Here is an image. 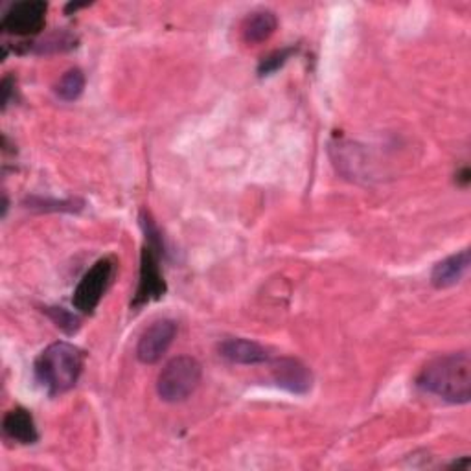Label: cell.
Wrapping results in <instances>:
<instances>
[{
  "label": "cell",
  "instance_id": "1",
  "mask_svg": "<svg viewBox=\"0 0 471 471\" xmlns=\"http://www.w3.org/2000/svg\"><path fill=\"white\" fill-rule=\"evenodd\" d=\"M417 387L449 403L471 398V358L467 351L447 353L429 361L417 378Z\"/></svg>",
  "mask_w": 471,
  "mask_h": 471
},
{
  "label": "cell",
  "instance_id": "2",
  "mask_svg": "<svg viewBox=\"0 0 471 471\" xmlns=\"http://www.w3.org/2000/svg\"><path fill=\"white\" fill-rule=\"evenodd\" d=\"M83 370V351L71 342H53L35 360V378L52 394L71 390Z\"/></svg>",
  "mask_w": 471,
  "mask_h": 471
},
{
  "label": "cell",
  "instance_id": "3",
  "mask_svg": "<svg viewBox=\"0 0 471 471\" xmlns=\"http://www.w3.org/2000/svg\"><path fill=\"white\" fill-rule=\"evenodd\" d=\"M140 225L146 234V244L140 255V274H139V289L133 301V308L139 310L153 301H159L166 293V280L160 269V256H164L162 236L149 217L148 212L140 214Z\"/></svg>",
  "mask_w": 471,
  "mask_h": 471
},
{
  "label": "cell",
  "instance_id": "4",
  "mask_svg": "<svg viewBox=\"0 0 471 471\" xmlns=\"http://www.w3.org/2000/svg\"><path fill=\"white\" fill-rule=\"evenodd\" d=\"M203 369L190 356L173 358L157 378V392L162 401L179 403L188 399L199 387Z\"/></svg>",
  "mask_w": 471,
  "mask_h": 471
},
{
  "label": "cell",
  "instance_id": "5",
  "mask_svg": "<svg viewBox=\"0 0 471 471\" xmlns=\"http://www.w3.org/2000/svg\"><path fill=\"white\" fill-rule=\"evenodd\" d=\"M114 274V262L111 258L98 260L80 280L74 289L72 304L78 312L91 315L101 303L107 287L111 285Z\"/></svg>",
  "mask_w": 471,
  "mask_h": 471
},
{
  "label": "cell",
  "instance_id": "6",
  "mask_svg": "<svg viewBox=\"0 0 471 471\" xmlns=\"http://www.w3.org/2000/svg\"><path fill=\"white\" fill-rule=\"evenodd\" d=\"M48 5L43 0H23L15 3L3 17V30L19 37H32L43 32Z\"/></svg>",
  "mask_w": 471,
  "mask_h": 471
},
{
  "label": "cell",
  "instance_id": "7",
  "mask_svg": "<svg viewBox=\"0 0 471 471\" xmlns=\"http://www.w3.org/2000/svg\"><path fill=\"white\" fill-rule=\"evenodd\" d=\"M177 335V322L171 319L155 321L139 339L137 344V358L146 363L153 365L164 358V353L169 350L173 339Z\"/></svg>",
  "mask_w": 471,
  "mask_h": 471
},
{
  "label": "cell",
  "instance_id": "8",
  "mask_svg": "<svg viewBox=\"0 0 471 471\" xmlns=\"http://www.w3.org/2000/svg\"><path fill=\"white\" fill-rule=\"evenodd\" d=\"M273 380L280 389L299 396L308 394L313 387L312 370L303 361L293 358L278 360L273 365Z\"/></svg>",
  "mask_w": 471,
  "mask_h": 471
},
{
  "label": "cell",
  "instance_id": "9",
  "mask_svg": "<svg viewBox=\"0 0 471 471\" xmlns=\"http://www.w3.org/2000/svg\"><path fill=\"white\" fill-rule=\"evenodd\" d=\"M219 356L236 365H260L269 361L267 350L249 339H226L219 344Z\"/></svg>",
  "mask_w": 471,
  "mask_h": 471
},
{
  "label": "cell",
  "instance_id": "10",
  "mask_svg": "<svg viewBox=\"0 0 471 471\" xmlns=\"http://www.w3.org/2000/svg\"><path fill=\"white\" fill-rule=\"evenodd\" d=\"M3 429L10 440L23 444V446H30L39 440V433H37L34 417L30 415V410L21 409V407L8 412L3 422Z\"/></svg>",
  "mask_w": 471,
  "mask_h": 471
},
{
  "label": "cell",
  "instance_id": "11",
  "mask_svg": "<svg viewBox=\"0 0 471 471\" xmlns=\"http://www.w3.org/2000/svg\"><path fill=\"white\" fill-rule=\"evenodd\" d=\"M467 269H469V251L464 249L438 262L431 273V282L438 289L451 287L467 274Z\"/></svg>",
  "mask_w": 471,
  "mask_h": 471
},
{
  "label": "cell",
  "instance_id": "12",
  "mask_svg": "<svg viewBox=\"0 0 471 471\" xmlns=\"http://www.w3.org/2000/svg\"><path fill=\"white\" fill-rule=\"evenodd\" d=\"M276 26H278L276 15L269 10H260V12L251 14L245 19L242 34H244L245 43L260 44V43L267 41L276 32Z\"/></svg>",
  "mask_w": 471,
  "mask_h": 471
},
{
  "label": "cell",
  "instance_id": "13",
  "mask_svg": "<svg viewBox=\"0 0 471 471\" xmlns=\"http://www.w3.org/2000/svg\"><path fill=\"white\" fill-rule=\"evenodd\" d=\"M83 89H85V74L82 69L67 71L53 87L57 98L63 101H76L83 94Z\"/></svg>",
  "mask_w": 471,
  "mask_h": 471
},
{
  "label": "cell",
  "instance_id": "14",
  "mask_svg": "<svg viewBox=\"0 0 471 471\" xmlns=\"http://www.w3.org/2000/svg\"><path fill=\"white\" fill-rule=\"evenodd\" d=\"M44 312H46V315L53 321V324H55L59 330H63L65 333L72 335L74 332L80 330V319H78V315L71 313L69 310H65V308H46Z\"/></svg>",
  "mask_w": 471,
  "mask_h": 471
},
{
  "label": "cell",
  "instance_id": "15",
  "mask_svg": "<svg viewBox=\"0 0 471 471\" xmlns=\"http://www.w3.org/2000/svg\"><path fill=\"white\" fill-rule=\"evenodd\" d=\"M76 46V37H72L71 34H53V35H48L46 39H43L39 44H37V52L39 53H50V52H65V50H71Z\"/></svg>",
  "mask_w": 471,
  "mask_h": 471
},
{
  "label": "cell",
  "instance_id": "16",
  "mask_svg": "<svg viewBox=\"0 0 471 471\" xmlns=\"http://www.w3.org/2000/svg\"><path fill=\"white\" fill-rule=\"evenodd\" d=\"M26 205H30L28 208H35V210H67V212H76V210H82L83 208V203L82 201H74V199H69V201H50V199H41V197H32L26 201Z\"/></svg>",
  "mask_w": 471,
  "mask_h": 471
},
{
  "label": "cell",
  "instance_id": "17",
  "mask_svg": "<svg viewBox=\"0 0 471 471\" xmlns=\"http://www.w3.org/2000/svg\"><path fill=\"white\" fill-rule=\"evenodd\" d=\"M294 52V48H282V50H276L273 53H269L267 57H264V62L260 63L258 67V74L260 76H269L273 72H276L280 67L285 65L287 59L291 57V53Z\"/></svg>",
  "mask_w": 471,
  "mask_h": 471
},
{
  "label": "cell",
  "instance_id": "18",
  "mask_svg": "<svg viewBox=\"0 0 471 471\" xmlns=\"http://www.w3.org/2000/svg\"><path fill=\"white\" fill-rule=\"evenodd\" d=\"M14 89H15V82H14V78H12V76H6V78L3 80V109H6V107L10 105Z\"/></svg>",
  "mask_w": 471,
  "mask_h": 471
}]
</instances>
